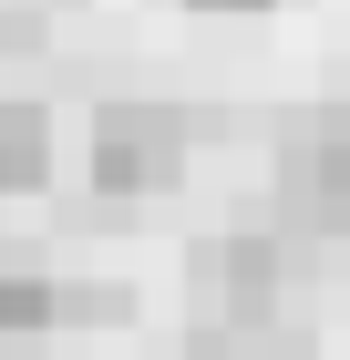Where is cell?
Here are the masks:
<instances>
[{
	"mask_svg": "<svg viewBox=\"0 0 350 360\" xmlns=\"http://www.w3.org/2000/svg\"><path fill=\"white\" fill-rule=\"evenodd\" d=\"M82 175H93V195H165L186 175V113L175 103H104L93 144H82Z\"/></svg>",
	"mask_w": 350,
	"mask_h": 360,
	"instance_id": "6da1fadb",
	"label": "cell"
},
{
	"mask_svg": "<svg viewBox=\"0 0 350 360\" xmlns=\"http://www.w3.org/2000/svg\"><path fill=\"white\" fill-rule=\"evenodd\" d=\"M289 206L330 237H350V113H320L289 155Z\"/></svg>",
	"mask_w": 350,
	"mask_h": 360,
	"instance_id": "7a4b0ae2",
	"label": "cell"
},
{
	"mask_svg": "<svg viewBox=\"0 0 350 360\" xmlns=\"http://www.w3.org/2000/svg\"><path fill=\"white\" fill-rule=\"evenodd\" d=\"M42 175H52V113L0 93V195H31Z\"/></svg>",
	"mask_w": 350,
	"mask_h": 360,
	"instance_id": "3957f363",
	"label": "cell"
},
{
	"mask_svg": "<svg viewBox=\"0 0 350 360\" xmlns=\"http://www.w3.org/2000/svg\"><path fill=\"white\" fill-rule=\"evenodd\" d=\"M206 288H216V309L258 319V309H268V288H278V257L258 248V237H237V248H216V257H206Z\"/></svg>",
	"mask_w": 350,
	"mask_h": 360,
	"instance_id": "277c9868",
	"label": "cell"
},
{
	"mask_svg": "<svg viewBox=\"0 0 350 360\" xmlns=\"http://www.w3.org/2000/svg\"><path fill=\"white\" fill-rule=\"evenodd\" d=\"M62 319V288L42 268H0V340H42Z\"/></svg>",
	"mask_w": 350,
	"mask_h": 360,
	"instance_id": "5b68a950",
	"label": "cell"
},
{
	"mask_svg": "<svg viewBox=\"0 0 350 360\" xmlns=\"http://www.w3.org/2000/svg\"><path fill=\"white\" fill-rule=\"evenodd\" d=\"M196 11H258V0H196Z\"/></svg>",
	"mask_w": 350,
	"mask_h": 360,
	"instance_id": "8992f818",
	"label": "cell"
}]
</instances>
